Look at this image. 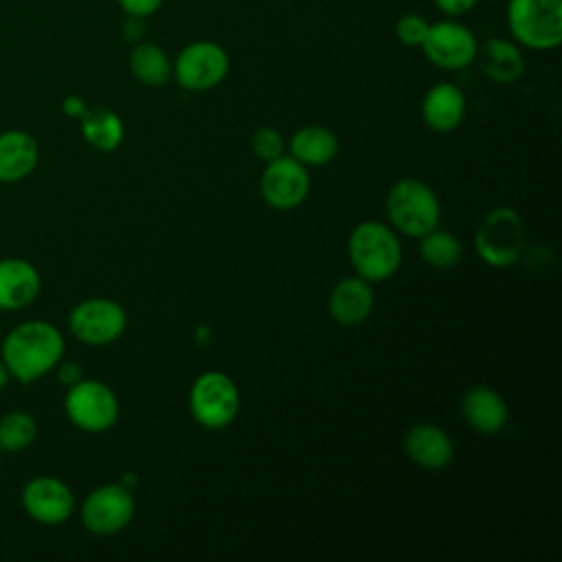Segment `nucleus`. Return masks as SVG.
<instances>
[{
    "mask_svg": "<svg viewBox=\"0 0 562 562\" xmlns=\"http://www.w3.org/2000/svg\"><path fill=\"white\" fill-rule=\"evenodd\" d=\"M432 2L448 18L465 15V13H470L479 4V0H432Z\"/></svg>",
    "mask_w": 562,
    "mask_h": 562,
    "instance_id": "obj_29",
    "label": "nucleus"
},
{
    "mask_svg": "<svg viewBox=\"0 0 562 562\" xmlns=\"http://www.w3.org/2000/svg\"><path fill=\"white\" fill-rule=\"evenodd\" d=\"M419 255L428 266L439 268V270H448V268H454L461 261L463 246L452 233L441 231L437 226V228H432V231H428L426 235L419 237Z\"/></svg>",
    "mask_w": 562,
    "mask_h": 562,
    "instance_id": "obj_24",
    "label": "nucleus"
},
{
    "mask_svg": "<svg viewBox=\"0 0 562 562\" xmlns=\"http://www.w3.org/2000/svg\"><path fill=\"white\" fill-rule=\"evenodd\" d=\"M386 215L395 231L419 239L439 226V198L426 182L417 178H402L386 195Z\"/></svg>",
    "mask_w": 562,
    "mask_h": 562,
    "instance_id": "obj_4",
    "label": "nucleus"
},
{
    "mask_svg": "<svg viewBox=\"0 0 562 562\" xmlns=\"http://www.w3.org/2000/svg\"><path fill=\"white\" fill-rule=\"evenodd\" d=\"M134 496L121 483H108L92 490L81 505V522L94 536H112L134 518Z\"/></svg>",
    "mask_w": 562,
    "mask_h": 562,
    "instance_id": "obj_11",
    "label": "nucleus"
},
{
    "mask_svg": "<svg viewBox=\"0 0 562 562\" xmlns=\"http://www.w3.org/2000/svg\"><path fill=\"white\" fill-rule=\"evenodd\" d=\"M119 7L123 9L125 15H134V18H149L154 15L165 0H116Z\"/></svg>",
    "mask_w": 562,
    "mask_h": 562,
    "instance_id": "obj_28",
    "label": "nucleus"
},
{
    "mask_svg": "<svg viewBox=\"0 0 562 562\" xmlns=\"http://www.w3.org/2000/svg\"><path fill=\"white\" fill-rule=\"evenodd\" d=\"M40 160L37 140L22 130L0 134V182L13 184L33 173Z\"/></svg>",
    "mask_w": 562,
    "mask_h": 562,
    "instance_id": "obj_18",
    "label": "nucleus"
},
{
    "mask_svg": "<svg viewBox=\"0 0 562 562\" xmlns=\"http://www.w3.org/2000/svg\"><path fill=\"white\" fill-rule=\"evenodd\" d=\"M145 18H134V15H127V22L123 26V37L132 44L140 42L143 40V33H145V24H143Z\"/></svg>",
    "mask_w": 562,
    "mask_h": 562,
    "instance_id": "obj_31",
    "label": "nucleus"
},
{
    "mask_svg": "<svg viewBox=\"0 0 562 562\" xmlns=\"http://www.w3.org/2000/svg\"><path fill=\"white\" fill-rule=\"evenodd\" d=\"M55 369H57L61 384H66V386H72L75 382L81 380V367L77 362H59Z\"/></svg>",
    "mask_w": 562,
    "mask_h": 562,
    "instance_id": "obj_30",
    "label": "nucleus"
},
{
    "mask_svg": "<svg viewBox=\"0 0 562 562\" xmlns=\"http://www.w3.org/2000/svg\"><path fill=\"white\" fill-rule=\"evenodd\" d=\"M428 26H430V22L424 15H419V13H404L395 22V37H397V42L402 46L419 48L424 44V40H426Z\"/></svg>",
    "mask_w": 562,
    "mask_h": 562,
    "instance_id": "obj_27",
    "label": "nucleus"
},
{
    "mask_svg": "<svg viewBox=\"0 0 562 562\" xmlns=\"http://www.w3.org/2000/svg\"><path fill=\"white\" fill-rule=\"evenodd\" d=\"M70 334L83 345H110L119 340L127 327V314L121 303L103 296L77 303L68 316Z\"/></svg>",
    "mask_w": 562,
    "mask_h": 562,
    "instance_id": "obj_9",
    "label": "nucleus"
},
{
    "mask_svg": "<svg viewBox=\"0 0 562 562\" xmlns=\"http://www.w3.org/2000/svg\"><path fill=\"white\" fill-rule=\"evenodd\" d=\"M189 411L209 430L226 428L239 413V389L235 380L222 371L198 375L189 391Z\"/></svg>",
    "mask_w": 562,
    "mask_h": 562,
    "instance_id": "obj_6",
    "label": "nucleus"
},
{
    "mask_svg": "<svg viewBox=\"0 0 562 562\" xmlns=\"http://www.w3.org/2000/svg\"><path fill=\"white\" fill-rule=\"evenodd\" d=\"M42 290L37 268L20 257L0 259V310L18 312L29 307Z\"/></svg>",
    "mask_w": 562,
    "mask_h": 562,
    "instance_id": "obj_14",
    "label": "nucleus"
},
{
    "mask_svg": "<svg viewBox=\"0 0 562 562\" xmlns=\"http://www.w3.org/2000/svg\"><path fill=\"white\" fill-rule=\"evenodd\" d=\"M461 413L470 428L494 435L507 424V404L490 386H470L461 397Z\"/></svg>",
    "mask_w": 562,
    "mask_h": 562,
    "instance_id": "obj_19",
    "label": "nucleus"
},
{
    "mask_svg": "<svg viewBox=\"0 0 562 562\" xmlns=\"http://www.w3.org/2000/svg\"><path fill=\"white\" fill-rule=\"evenodd\" d=\"M507 29L518 46L553 50L562 44V0H507Z\"/></svg>",
    "mask_w": 562,
    "mask_h": 562,
    "instance_id": "obj_3",
    "label": "nucleus"
},
{
    "mask_svg": "<svg viewBox=\"0 0 562 562\" xmlns=\"http://www.w3.org/2000/svg\"><path fill=\"white\" fill-rule=\"evenodd\" d=\"M375 294L367 279L345 277L340 279L327 299L329 316L340 325H360L373 312Z\"/></svg>",
    "mask_w": 562,
    "mask_h": 562,
    "instance_id": "obj_15",
    "label": "nucleus"
},
{
    "mask_svg": "<svg viewBox=\"0 0 562 562\" xmlns=\"http://www.w3.org/2000/svg\"><path fill=\"white\" fill-rule=\"evenodd\" d=\"M404 450L408 459L426 470H441L454 457V443L450 435L435 424H415L404 435Z\"/></svg>",
    "mask_w": 562,
    "mask_h": 562,
    "instance_id": "obj_16",
    "label": "nucleus"
},
{
    "mask_svg": "<svg viewBox=\"0 0 562 562\" xmlns=\"http://www.w3.org/2000/svg\"><path fill=\"white\" fill-rule=\"evenodd\" d=\"M465 114V97L459 86L439 81L428 88L422 99V119L435 132H450L461 125Z\"/></svg>",
    "mask_w": 562,
    "mask_h": 562,
    "instance_id": "obj_17",
    "label": "nucleus"
},
{
    "mask_svg": "<svg viewBox=\"0 0 562 562\" xmlns=\"http://www.w3.org/2000/svg\"><path fill=\"white\" fill-rule=\"evenodd\" d=\"M9 378H11V375H9V371H7V364H4L2 358H0V391L9 384Z\"/></svg>",
    "mask_w": 562,
    "mask_h": 562,
    "instance_id": "obj_33",
    "label": "nucleus"
},
{
    "mask_svg": "<svg viewBox=\"0 0 562 562\" xmlns=\"http://www.w3.org/2000/svg\"><path fill=\"white\" fill-rule=\"evenodd\" d=\"M20 501L29 518L48 527L66 522L75 512L72 490L61 479H55L48 474L33 476L22 487Z\"/></svg>",
    "mask_w": 562,
    "mask_h": 562,
    "instance_id": "obj_13",
    "label": "nucleus"
},
{
    "mask_svg": "<svg viewBox=\"0 0 562 562\" xmlns=\"http://www.w3.org/2000/svg\"><path fill=\"white\" fill-rule=\"evenodd\" d=\"M419 48L432 66L441 70H461L476 59L479 40L465 24L448 18L428 26L426 40Z\"/></svg>",
    "mask_w": 562,
    "mask_h": 562,
    "instance_id": "obj_10",
    "label": "nucleus"
},
{
    "mask_svg": "<svg viewBox=\"0 0 562 562\" xmlns=\"http://www.w3.org/2000/svg\"><path fill=\"white\" fill-rule=\"evenodd\" d=\"M347 252L358 277L369 283L386 281L402 263V246L393 226L375 220L360 222L351 231Z\"/></svg>",
    "mask_w": 562,
    "mask_h": 562,
    "instance_id": "obj_2",
    "label": "nucleus"
},
{
    "mask_svg": "<svg viewBox=\"0 0 562 562\" xmlns=\"http://www.w3.org/2000/svg\"><path fill=\"white\" fill-rule=\"evenodd\" d=\"M338 138L323 125H305L290 138V156L305 167H321L336 158Z\"/></svg>",
    "mask_w": 562,
    "mask_h": 562,
    "instance_id": "obj_21",
    "label": "nucleus"
},
{
    "mask_svg": "<svg viewBox=\"0 0 562 562\" xmlns=\"http://www.w3.org/2000/svg\"><path fill=\"white\" fill-rule=\"evenodd\" d=\"M79 127L83 140L99 151L116 149L125 136L121 116L110 108H86L79 116Z\"/></svg>",
    "mask_w": 562,
    "mask_h": 562,
    "instance_id": "obj_23",
    "label": "nucleus"
},
{
    "mask_svg": "<svg viewBox=\"0 0 562 562\" xmlns=\"http://www.w3.org/2000/svg\"><path fill=\"white\" fill-rule=\"evenodd\" d=\"M86 101L81 99V97H77V94H70V97H66L64 101H61V110H64V114L66 116H70V119H79L83 112H86Z\"/></svg>",
    "mask_w": 562,
    "mask_h": 562,
    "instance_id": "obj_32",
    "label": "nucleus"
},
{
    "mask_svg": "<svg viewBox=\"0 0 562 562\" xmlns=\"http://www.w3.org/2000/svg\"><path fill=\"white\" fill-rule=\"evenodd\" d=\"M231 61L224 46L211 40L189 42L173 61L176 81L189 92H206L228 75Z\"/></svg>",
    "mask_w": 562,
    "mask_h": 562,
    "instance_id": "obj_8",
    "label": "nucleus"
},
{
    "mask_svg": "<svg viewBox=\"0 0 562 562\" xmlns=\"http://www.w3.org/2000/svg\"><path fill=\"white\" fill-rule=\"evenodd\" d=\"M121 485H125L127 490H132L136 485V476L132 472H127L123 479H121Z\"/></svg>",
    "mask_w": 562,
    "mask_h": 562,
    "instance_id": "obj_34",
    "label": "nucleus"
},
{
    "mask_svg": "<svg viewBox=\"0 0 562 562\" xmlns=\"http://www.w3.org/2000/svg\"><path fill=\"white\" fill-rule=\"evenodd\" d=\"M64 411L72 426L86 432H103L119 417V400L114 391L99 380H79L68 386Z\"/></svg>",
    "mask_w": 562,
    "mask_h": 562,
    "instance_id": "obj_7",
    "label": "nucleus"
},
{
    "mask_svg": "<svg viewBox=\"0 0 562 562\" xmlns=\"http://www.w3.org/2000/svg\"><path fill=\"white\" fill-rule=\"evenodd\" d=\"M64 347V336L53 323L24 321L7 334L0 358L13 380L31 384L61 362Z\"/></svg>",
    "mask_w": 562,
    "mask_h": 562,
    "instance_id": "obj_1",
    "label": "nucleus"
},
{
    "mask_svg": "<svg viewBox=\"0 0 562 562\" xmlns=\"http://www.w3.org/2000/svg\"><path fill=\"white\" fill-rule=\"evenodd\" d=\"M37 437V422L26 411H9L0 417V450L22 452L33 446Z\"/></svg>",
    "mask_w": 562,
    "mask_h": 562,
    "instance_id": "obj_25",
    "label": "nucleus"
},
{
    "mask_svg": "<svg viewBox=\"0 0 562 562\" xmlns=\"http://www.w3.org/2000/svg\"><path fill=\"white\" fill-rule=\"evenodd\" d=\"M261 198L279 211L296 209L310 193V173L303 162L292 156H279L266 162L259 180Z\"/></svg>",
    "mask_w": 562,
    "mask_h": 562,
    "instance_id": "obj_12",
    "label": "nucleus"
},
{
    "mask_svg": "<svg viewBox=\"0 0 562 562\" xmlns=\"http://www.w3.org/2000/svg\"><path fill=\"white\" fill-rule=\"evenodd\" d=\"M250 147L252 154L261 160V162H270L279 156H283L285 149V138L281 136L279 130L270 127V125H261L255 130L252 138H250Z\"/></svg>",
    "mask_w": 562,
    "mask_h": 562,
    "instance_id": "obj_26",
    "label": "nucleus"
},
{
    "mask_svg": "<svg viewBox=\"0 0 562 562\" xmlns=\"http://www.w3.org/2000/svg\"><path fill=\"white\" fill-rule=\"evenodd\" d=\"M481 70L496 83H514L525 70L520 46L507 37H490L476 50Z\"/></svg>",
    "mask_w": 562,
    "mask_h": 562,
    "instance_id": "obj_20",
    "label": "nucleus"
},
{
    "mask_svg": "<svg viewBox=\"0 0 562 562\" xmlns=\"http://www.w3.org/2000/svg\"><path fill=\"white\" fill-rule=\"evenodd\" d=\"M130 70L136 81L160 88L173 77V61L162 46L140 40L130 50Z\"/></svg>",
    "mask_w": 562,
    "mask_h": 562,
    "instance_id": "obj_22",
    "label": "nucleus"
},
{
    "mask_svg": "<svg viewBox=\"0 0 562 562\" xmlns=\"http://www.w3.org/2000/svg\"><path fill=\"white\" fill-rule=\"evenodd\" d=\"M479 257L492 268H509L525 252L527 235L520 215L509 206L492 209L474 233Z\"/></svg>",
    "mask_w": 562,
    "mask_h": 562,
    "instance_id": "obj_5",
    "label": "nucleus"
}]
</instances>
